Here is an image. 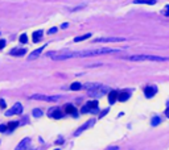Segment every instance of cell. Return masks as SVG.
Returning <instances> with one entry per match:
<instances>
[{
  "label": "cell",
  "mask_w": 169,
  "mask_h": 150,
  "mask_svg": "<svg viewBox=\"0 0 169 150\" xmlns=\"http://www.w3.org/2000/svg\"><path fill=\"white\" fill-rule=\"evenodd\" d=\"M127 49V48H124ZM124 49H92V50H82V51H70V50L62 49L59 51H49L46 57L54 61H64V59H70V58H78V57H95V55H103V54H112V53L122 51Z\"/></svg>",
  "instance_id": "6da1fadb"
},
{
  "label": "cell",
  "mask_w": 169,
  "mask_h": 150,
  "mask_svg": "<svg viewBox=\"0 0 169 150\" xmlns=\"http://www.w3.org/2000/svg\"><path fill=\"white\" fill-rule=\"evenodd\" d=\"M127 61H153V62H164L168 61V57H158V55H130L124 57Z\"/></svg>",
  "instance_id": "7a4b0ae2"
},
{
  "label": "cell",
  "mask_w": 169,
  "mask_h": 150,
  "mask_svg": "<svg viewBox=\"0 0 169 150\" xmlns=\"http://www.w3.org/2000/svg\"><path fill=\"white\" fill-rule=\"evenodd\" d=\"M61 98H62L61 95H56V96H46V95H41V94L31 95V99H33V100H45V101H58Z\"/></svg>",
  "instance_id": "3957f363"
},
{
  "label": "cell",
  "mask_w": 169,
  "mask_h": 150,
  "mask_svg": "<svg viewBox=\"0 0 169 150\" xmlns=\"http://www.w3.org/2000/svg\"><path fill=\"white\" fill-rule=\"evenodd\" d=\"M97 108H98V101H97V100H91V101L86 103V105L82 107L81 112L82 113H87V112L95 113V112H97Z\"/></svg>",
  "instance_id": "277c9868"
},
{
  "label": "cell",
  "mask_w": 169,
  "mask_h": 150,
  "mask_svg": "<svg viewBox=\"0 0 169 150\" xmlns=\"http://www.w3.org/2000/svg\"><path fill=\"white\" fill-rule=\"evenodd\" d=\"M23 112V105L20 104V103H16V104H13V107L11 109H8V111L5 112V116H13V115H20V113Z\"/></svg>",
  "instance_id": "5b68a950"
},
{
  "label": "cell",
  "mask_w": 169,
  "mask_h": 150,
  "mask_svg": "<svg viewBox=\"0 0 169 150\" xmlns=\"http://www.w3.org/2000/svg\"><path fill=\"white\" fill-rule=\"evenodd\" d=\"M120 41H125V38H123V37H99V38L94 40V42H120Z\"/></svg>",
  "instance_id": "8992f818"
},
{
  "label": "cell",
  "mask_w": 169,
  "mask_h": 150,
  "mask_svg": "<svg viewBox=\"0 0 169 150\" xmlns=\"http://www.w3.org/2000/svg\"><path fill=\"white\" fill-rule=\"evenodd\" d=\"M94 122H95V120H90V121H86L83 125H82V126H79V128L77 129V131H75L74 136H75V137H77V136H79V134H81V133L83 132V131H86V129H89V128H90V126H92V125H94Z\"/></svg>",
  "instance_id": "52a82bcc"
},
{
  "label": "cell",
  "mask_w": 169,
  "mask_h": 150,
  "mask_svg": "<svg viewBox=\"0 0 169 150\" xmlns=\"http://www.w3.org/2000/svg\"><path fill=\"white\" fill-rule=\"evenodd\" d=\"M48 116H50V117H53V119H61L62 116H64V113L61 112V109L56 107V108H52L50 111L48 112Z\"/></svg>",
  "instance_id": "ba28073f"
},
{
  "label": "cell",
  "mask_w": 169,
  "mask_h": 150,
  "mask_svg": "<svg viewBox=\"0 0 169 150\" xmlns=\"http://www.w3.org/2000/svg\"><path fill=\"white\" fill-rule=\"evenodd\" d=\"M83 87L86 90H89V92H92V91H97V90L102 88L103 86L101 83H86V84H83Z\"/></svg>",
  "instance_id": "9c48e42d"
},
{
  "label": "cell",
  "mask_w": 169,
  "mask_h": 150,
  "mask_svg": "<svg viewBox=\"0 0 169 150\" xmlns=\"http://www.w3.org/2000/svg\"><path fill=\"white\" fill-rule=\"evenodd\" d=\"M29 144H31V138H29V137H26V138L21 140V141L19 142L15 150H25L26 148H28V145H29Z\"/></svg>",
  "instance_id": "30bf717a"
},
{
  "label": "cell",
  "mask_w": 169,
  "mask_h": 150,
  "mask_svg": "<svg viewBox=\"0 0 169 150\" xmlns=\"http://www.w3.org/2000/svg\"><path fill=\"white\" fill-rule=\"evenodd\" d=\"M156 91H157V88H156V87L148 86V87H145V90H144V95L147 96V98H152V96L156 95Z\"/></svg>",
  "instance_id": "8fae6325"
},
{
  "label": "cell",
  "mask_w": 169,
  "mask_h": 150,
  "mask_svg": "<svg viewBox=\"0 0 169 150\" xmlns=\"http://www.w3.org/2000/svg\"><path fill=\"white\" fill-rule=\"evenodd\" d=\"M45 49V46H42V48H40V49H37V50H35V51H32L31 54H29V57H28V61H32V59H36L37 57H40V54L42 53V50Z\"/></svg>",
  "instance_id": "7c38bea8"
},
{
  "label": "cell",
  "mask_w": 169,
  "mask_h": 150,
  "mask_svg": "<svg viewBox=\"0 0 169 150\" xmlns=\"http://www.w3.org/2000/svg\"><path fill=\"white\" fill-rule=\"evenodd\" d=\"M130 96H131L130 92L122 91V92H119V95H118V100L119 101H127V100L130 99Z\"/></svg>",
  "instance_id": "4fadbf2b"
},
{
  "label": "cell",
  "mask_w": 169,
  "mask_h": 150,
  "mask_svg": "<svg viewBox=\"0 0 169 150\" xmlns=\"http://www.w3.org/2000/svg\"><path fill=\"white\" fill-rule=\"evenodd\" d=\"M118 95H119V92L115 91V90H112L110 94H108V101H110L111 104H114V103L118 100Z\"/></svg>",
  "instance_id": "5bb4252c"
},
{
  "label": "cell",
  "mask_w": 169,
  "mask_h": 150,
  "mask_svg": "<svg viewBox=\"0 0 169 150\" xmlns=\"http://www.w3.org/2000/svg\"><path fill=\"white\" fill-rule=\"evenodd\" d=\"M104 87H102V88H99V90H97V91H92V92H89L91 96H95V98H101V96H103L104 94H106V91H104Z\"/></svg>",
  "instance_id": "9a60e30c"
},
{
  "label": "cell",
  "mask_w": 169,
  "mask_h": 150,
  "mask_svg": "<svg viewBox=\"0 0 169 150\" xmlns=\"http://www.w3.org/2000/svg\"><path fill=\"white\" fill-rule=\"evenodd\" d=\"M26 53V49H13L11 50V55H17V57H21V55H24Z\"/></svg>",
  "instance_id": "2e32d148"
},
{
  "label": "cell",
  "mask_w": 169,
  "mask_h": 150,
  "mask_svg": "<svg viewBox=\"0 0 169 150\" xmlns=\"http://www.w3.org/2000/svg\"><path fill=\"white\" fill-rule=\"evenodd\" d=\"M65 112L66 113H69V115H73V116H77V109L74 108L73 105H70V104H68V105H65Z\"/></svg>",
  "instance_id": "e0dca14e"
},
{
  "label": "cell",
  "mask_w": 169,
  "mask_h": 150,
  "mask_svg": "<svg viewBox=\"0 0 169 150\" xmlns=\"http://www.w3.org/2000/svg\"><path fill=\"white\" fill-rule=\"evenodd\" d=\"M17 125H19L17 121H11V122H8V124H7V129H8V131H7V132H13L16 128H17Z\"/></svg>",
  "instance_id": "ac0fdd59"
},
{
  "label": "cell",
  "mask_w": 169,
  "mask_h": 150,
  "mask_svg": "<svg viewBox=\"0 0 169 150\" xmlns=\"http://www.w3.org/2000/svg\"><path fill=\"white\" fill-rule=\"evenodd\" d=\"M136 4H149V5H153L156 4V0H135Z\"/></svg>",
  "instance_id": "d6986e66"
},
{
  "label": "cell",
  "mask_w": 169,
  "mask_h": 150,
  "mask_svg": "<svg viewBox=\"0 0 169 150\" xmlns=\"http://www.w3.org/2000/svg\"><path fill=\"white\" fill-rule=\"evenodd\" d=\"M42 31H37V32H35L33 33V41L35 42H37V41H40L41 40V37H42Z\"/></svg>",
  "instance_id": "ffe728a7"
},
{
  "label": "cell",
  "mask_w": 169,
  "mask_h": 150,
  "mask_svg": "<svg viewBox=\"0 0 169 150\" xmlns=\"http://www.w3.org/2000/svg\"><path fill=\"white\" fill-rule=\"evenodd\" d=\"M82 88V84L79 82H74V83H71L70 84V90L71 91H78V90H81Z\"/></svg>",
  "instance_id": "44dd1931"
},
{
  "label": "cell",
  "mask_w": 169,
  "mask_h": 150,
  "mask_svg": "<svg viewBox=\"0 0 169 150\" xmlns=\"http://www.w3.org/2000/svg\"><path fill=\"white\" fill-rule=\"evenodd\" d=\"M91 37V33H87L85 36H81V37H75L74 38V42H81V41H85L86 38H90Z\"/></svg>",
  "instance_id": "7402d4cb"
},
{
  "label": "cell",
  "mask_w": 169,
  "mask_h": 150,
  "mask_svg": "<svg viewBox=\"0 0 169 150\" xmlns=\"http://www.w3.org/2000/svg\"><path fill=\"white\" fill-rule=\"evenodd\" d=\"M33 116H35V117H41L42 111L41 109H33Z\"/></svg>",
  "instance_id": "603a6c76"
},
{
  "label": "cell",
  "mask_w": 169,
  "mask_h": 150,
  "mask_svg": "<svg viewBox=\"0 0 169 150\" xmlns=\"http://www.w3.org/2000/svg\"><path fill=\"white\" fill-rule=\"evenodd\" d=\"M158 124H160V117H158V116H155V117L152 119V125L156 126V125H158Z\"/></svg>",
  "instance_id": "cb8c5ba5"
},
{
  "label": "cell",
  "mask_w": 169,
  "mask_h": 150,
  "mask_svg": "<svg viewBox=\"0 0 169 150\" xmlns=\"http://www.w3.org/2000/svg\"><path fill=\"white\" fill-rule=\"evenodd\" d=\"M26 41H28V37H26V34H21V36H20V42L25 44Z\"/></svg>",
  "instance_id": "d4e9b609"
},
{
  "label": "cell",
  "mask_w": 169,
  "mask_h": 150,
  "mask_svg": "<svg viewBox=\"0 0 169 150\" xmlns=\"http://www.w3.org/2000/svg\"><path fill=\"white\" fill-rule=\"evenodd\" d=\"M5 45H7V41H5V40H3V38H2V40H0V50H2L3 48H4Z\"/></svg>",
  "instance_id": "484cf974"
},
{
  "label": "cell",
  "mask_w": 169,
  "mask_h": 150,
  "mask_svg": "<svg viewBox=\"0 0 169 150\" xmlns=\"http://www.w3.org/2000/svg\"><path fill=\"white\" fill-rule=\"evenodd\" d=\"M163 13H164V16H169V5L165 7V9L163 11Z\"/></svg>",
  "instance_id": "4316f807"
},
{
  "label": "cell",
  "mask_w": 169,
  "mask_h": 150,
  "mask_svg": "<svg viewBox=\"0 0 169 150\" xmlns=\"http://www.w3.org/2000/svg\"><path fill=\"white\" fill-rule=\"evenodd\" d=\"M8 131V129H7V125H0V132H7Z\"/></svg>",
  "instance_id": "83f0119b"
},
{
  "label": "cell",
  "mask_w": 169,
  "mask_h": 150,
  "mask_svg": "<svg viewBox=\"0 0 169 150\" xmlns=\"http://www.w3.org/2000/svg\"><path fill=\"white\" fill-rule=\"evenodd\" d=\"M5 104H7V103H5V100H0V108H5Z\"/></svg>",
  "instance_id": "f1b7e54d"
},
{
  "label": "cell",
  "mask_w": 169,
  "mask_h": 150,
  "mask_svg": "<svg viewBox=\"0 0 169 150\" xmlns=\"http://www.w3.org/2000/svg\"><path fill=\"white\" fill-rule=\"evenodd\" d=\"M106 150H119V146H108Z\"/></svg>",
  "instance_id": "f546056e"
},
{
  "label": "cell",
  "mask_w": 169,
  "mask_h": 150,
  "mask_svg": "<svg viewBox=\"0 0 169 150\" xmlns=\"http://www.w3.org/2000/svg\"><path fill=\"white\" fill-rule=\"evenodd\" d=\"M56 32H57V28H52L50 31H48L49 34H53V33H56Z\"/></svg>",
  "instance_id": "4dcf8cb0"
},
{
  "label": "cell",
  "mask_w": 169,
  "mask_h": 150,
  "mask_svg": "<svg viewBox=\"0 0 169 150\" xmlns=\"http://www.w3.org/2000/svg\"><path fill=\"white\" fill-rule=\"evenodd\" d=\"M164 113H165V116H167V117L169 119V108H167V109H165V112H164Z\"/></svg>",
  "instance_id": "1f68e13d"
},
{
  "label": "cell",
  "mask_w": 169,
  "mask_h": 150,
  "mask_svg": "<svg viewBox=\"0 0 169 150\" xmlns=\"http://www.w3.org/2000/svg\"><path fill=\"white\" fill-rule=\"evenodd\" d=\"M66 26H68V22H65V24H62V29H65Z\"/></svg>",
  "instance_id": "d6a6232c"
},
{
  "label": "cell",
  "mask_w": 169,
  "mask_h": 150,
  "mask_svg": "<svg viewBox=\"0 0 169 150\" xmlns=\"http://www.w3.org/2000/svg\"><path fill=\"white\" fill-rule=\"evenodd\" d=\"M56 150H59V149H56Z\"/></svg>",
  "instance_id": "836d02e7"
},
{
  "label": "cell",
  "mask_w": 169,
  "mask_h": 150,
  "mask_svg": "<svg viewBox=\"0 0 169 150\" xmlns=\"http://www.w3.org/2000/svg\"><path fill=\"white\" fill-rule=\"evenodd\" d=\"M0 142H2V141H0Z\"/></svg>",
  "instance_id": "e575fe53"
}]
</instances>
